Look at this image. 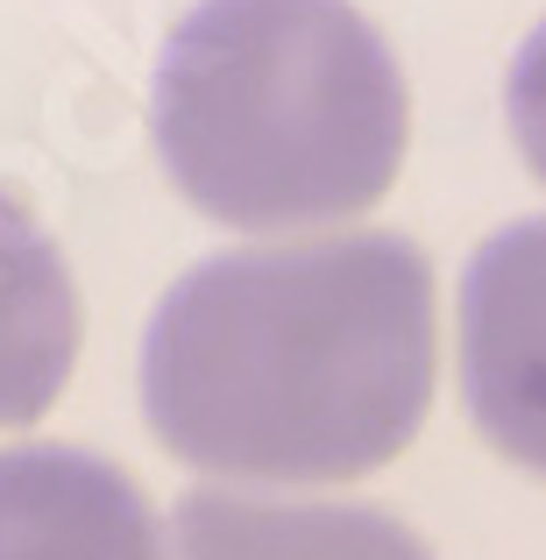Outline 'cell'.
I'll list each match as a JSON object with an SVG mask.
<instances>
[{
	"label": "cell",
	"instance_id": "3957f363",
	"mask_svg": "<svg viewBox=\"0 0 546 560\" xmlns=\"http://www.w3.org/2000/svg\"><path fill=\"white\" fill-rule=\"evenodd\" d=\"M462 405L504 462L546 476V213L497 228L468 256Z\"/></svg>",
	"mask_w": 546,
	"mask_h": 560
},
{
	"label": "cell",
	"instance_id": "8992f818",
	"mask_svg": "<svg viewBox=\"0 0 546 560\" xmlns=\"http://www.w3.org/2000/svg\"><path fill=\"white\" fill-rule=\"evenodd\" d=\"M178 560H433L411 525L376 504L191 490L178 504Z\"/></svg>",
	"mask_w": 546,
	"mask_h": 560
},
{
	"label": "cell",
	"instance_id": "7a4b0ae2",
	"mask_svg": "<svg viewBox=\"0 0 546 560\" xmlns=\"http://www.w3.org/2000/svg\"><path fill=\"white\" fill-rule=\"evenodd\" d=\"M405 71L348 0H199L150 85L171 185L242 234L369 213L405 164Z\"/></svg>",
	"mask_w": 546,
	"mask_h": 560
},
{
	"label": "cell",
	"instance_id": "277c9868",
	"mask_svg": "<svg viewBox=\"0 0 546 560\" xmlns=\"http://www.w3.org/2000/svg\"><path fill=\"white\" fill-rule=\"evenodd\" d=\"M0 560H164V533L114 462L85 447H8Z\"/></svg>",
	"mask_w": 546,
	"mask_h": 560
},
{
	"label": "cell",
	"instance_id": "5b68a950",
	"mask_svg": "<svg viewBox=\"0 0 546 560\" xmlns=\"http://www.w3.org/2000/svg\"><path fill=\"white\" fill-rule=\"evenodd\" d=\"M79 362V291L14 191H0V425H28L57 405Z\"/></svg>",
	"mask_w": 546,
	"mask_h": 560
},
{
	"label": "cell",
	"instance_id": "52a82bcc",
	"mask_svg": "<svg viewBox=\"0 0 546 560\" xmlns=\"http://www.w3.org/2000/svg\"><path fill=\"white\" fill-rule=\"evenodd\" d=\"M504 114H511V136H519V156L533 164V178L546 185V22L519 43V57H511Z\"/></svg>",
	"mask_w": 546,
	"mask_h": 560
},
{
	"label": "cell",
	"instance_id": "6da1fadb",
	"mask_svg": "<svg viewBox=\"0 0 546 560\" xmlns=\"http://www.w3.org/2000/svg\"><path fill=\"white\" fill-rule=\"evenodd\" d=\"M433 262L405 234L228 248L164 291L142 411L228 482H348L397 462L433 405Z\"/></svg>",
	"mask_w": 546,
	"mask_h": 560
}]
</instances>
